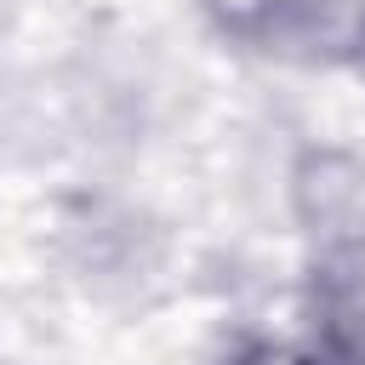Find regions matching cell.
Here are the masks:
<instances>
[{
    "label": "cell",
    "instance_id": "cell-5",
    "mask_svg": "<svg viewBox=\"0 0 365 365\" xmlns=\"http://www.w3.org/2000/svg\"><path fill=\"white\" fill-rule=\"evenodd\" d=\"M222 365H336L314 336H240L228 354H222Z\"/></svg>",
    "mask_w": 365,
    "mask_h": 365
},
{
    "label": "cell",
    "instance_id": "cell-2",
    "mask_svg": "<svg viewBox=\"0 0 365 365\" xmlns=\"http://www.w3.org/2000/svg\"><path fill=\"white\" fill-rule=\"evenodd\" d=\"M302 308H308V336L336 365H365V240H336L308 251Z\"/></svg>",
    "mask_w": 365,
    "mask_h": 365
},
{
    "label": "cell",
    "instance_id": "cell-3",
    "mask_svg": "<svg viewBox=\"0 0 365 365\" xmlns=\"http://www.w3.org/2000/svg\"><path fill=\"white\" fill-rule=\"evenodd\" d=\"M268 51L302 68H365V0H285Z\"/></svg>",
    "mask_w": 365,
    "mask_h": 365
},
{
    "label": "cell",
    "instance_id": "cell-1",
    "mask_svg": "<svg viewBox=\"0 0 365 365\" xmlns=\"http://www.w3.org/2000/svg\"><path fill=\"white\" fill-rule=\"evenodd\" d=\"M285 188H291V217L308 251L336 240H365V154L314 143L291 160Z\"/></svg>",
    "mask_w": 365,
    "mask_h": 365
},
{
    "label": "cell",
    "instance_id": "cell-4",
    "mask_svg": "<svg viewBox=\"0 0 365 365\" xmlns=\"http://www.w3.org/2000/svg\"><path fill=\"white\" fill-rule=\"evenodd\" d=\"M279 6H285V0H200L205 23H211L222 40H234V46H257V51H268L274 23H279Z\"/></svg>",
    "mask_w": 365,
    "mask_h": 365
}]
</instances>
